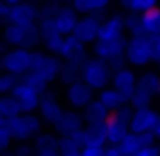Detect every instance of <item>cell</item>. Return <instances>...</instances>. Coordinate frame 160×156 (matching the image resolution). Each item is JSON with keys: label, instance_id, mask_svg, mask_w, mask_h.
<instances>
[{"label": "cell", "instance_id": "1", "mask_svg": "<svg viewBox=\"0 0 160 156\" xmlns=\"http://www.w3.org/2000/svg\"><path fill=\"white\" fill-rule=\"evenodd\" d=\"M61 65L63 61L59 57L45 53V51H32V65L31 71L24 75V81H28L35 87L39 93H47L49 85L55 81H59V75H61Z\"/></svg>", "mask_w": 160, "mask_h": 156}, {"label": "cell", "instance_id": "2", "mask_svg": "<svg viewBox=\"0 0 160 156\" xmlns=\"http://www.w3.org/2000/svg\"><path fill=\"white\" fill-rule=\"evenodd\" d=\"M2 43L8 49H31L37 51V45H41V31L39 24H31V27H16V24H4L2 31Z\"/></svg>", "mask_w": 160, "mask_h": 156}, {"label": "cell", "instance_id": "3", "mask_svg": "<svg viewBox=\"0 0 160 156\" xmlns=\"http://www.w3.org/2000/svg\"><path fill=\"white\" fill-rule=\"evenodd\" d=\"M4 124L14 144H28L43 132V120L39 118V113H20L12 120H6Z\"/></svg>", "mask_w": 160, "mask_h": 156}, {"label": "cell", "instance_id": "4", "mask_svg": "<svg viewBox=\"0 0 160 156\" xmlns=\"http://www.w3.org/2000/svg\"><path fill=\"white\" fill-rule=\"evenodd\" d=\"M112 75H113L112 65L93 57V55L81 65V81L87 87H91L95 93L112 85Z\"/></svg>", "mask_w": 160, "mask_h": 156}, {"label": "cell", "instance_id": "5", "mask_svg": "<svg viewBox=\"0 0 160 156\" xmlns=\"http://www.w3.org/2000/svg\"><path fill=\"white\" fill-rule=\"evenodd\" d=\"M156 95H160V73L158 71H144L138 75L136 93L130 98L128 105L132 109L150 108V103Z\"/></svg>", "mask_w": 160, "mask_h": 156}, {"label": "cell", "instance_id": "6", "mask_svg": "<svg viewBox=\"0 0 160 156\" xmlns=\"http://www.w3.org/2000/svg\"><path fill=\"white\" fill-rule=\"evenodd\" d=\"M126 65L132 69H144V67L154 63V53H152V39L146 35L142 37H128L126 43Z\"/></svg>", "mask_w": 160, "mask_h": 156}, {"label": "cell", "instance_id": "7", "mask_svg": "<svg viewBox=\"0 0 160 156\" xmlns=\"http://www.w3.org/2000/svg\"><path fill=\"white\" fill-rule=\"evenodd\" d=\"M126 43H128V37H124V39H98L95 45L91 47V53H93V57L109 63L112 69H120L126 65Z\"/></svg>", "mask_w": 160, "mask_h": 156}, {"label": "cell", "instance_id": "8", "mask_svg": "<svg viewBox=\"0 0 160 156\" xmlns=\"http://www.w3.org/2000/svg\"><path fill=\"white\" fill-rule=\"evenodd\" d=\"M134 109L130 105L112 112L109 120L106 122V132H108V144L112 146H120V142L130 134V120H132Z\"/></svg>", "mask_w": 160, "mask_h": 156}, {"label": "cell", "instance_id": "9", "mask_svg": "<svg viewBox=\"0 0 160 156\" xmlns=\"http://www.w3.org/2000/svg\"><path fill=\"white\" fill-rule=\"evenodd\" d=\"M32 51L31 49H6L4 53V73L16 79H22L31 71Z\"/></svg>", "mask_w": 160, "mask_h": 156}, {"label": "cell", "instance_id": "10", "mask_svg": "<svg viewBox=\"0 0 160 156\" xmlns=\"http://www.w3.org/2000/svg\"><path fill=\"white\" fill-rule=\"evenodd\" d=\"M10 95L18 102L22 113H37L41 98H43V93H39V91H37L28 81H24V79H18V81H16V85L12 87Z\"/></svg>", "mask_w": 160, "mask_h": 156}, {"label": "cell", "instance_id": "11", "mask_svg": "<svg viewBox=\"0 0 160 156\" xmlns=\"http://www.w3.org/2000/svg\"><path fill=\"white\" fill-rule=\"evenodd\" d=\"M160 124V112L150 108L134 109L132 120H130V132L132 134H154Z\"/></svg>", "mask_w": 160, "mask_h": 156}, {"label": "cell", "instance_id": "12", "mask_svg": "<svg viewBox=\"0 0 160 156\" xmlns=\"http://www.w3.org/2000/svg\"><path fill=\"white\" fill-rule=\"evenodd\" d=\"M63 98H65L67 108L77 109V112H83V109L95 99V91L91 89V87H87L83 81H75V83H71V85L65 87Z\"/></svg>", "mask_w": 160, "mask_h": 156}, {"label": "cell", "instance_id": "13", "mask_svg": "<svg viewBox=\"0 0 160 156\" xmlns=\"http://www.w3.org/2000/svg\"><path fill=\"white\" fill-rule=\"evenodd\" d=\"M102 20H103V16H95V14L79 16L77 27H75V31H73V37L79 41V43H83L85 47H93L95 41L99 39Z\"/></svg>", "mask_w": 160, "mask_h": 156}, {"label": "cell", "instance_id": "14", "mask_svg": "<svg viewBox=\"0 0 160 156\" xmlns=\"http://www.w3.org/2000/svg\"><path fill=\"white\" fill-rule=\"evenodd\" d=\"M63 112H65V108H63V102L59 99L57 93H53V91L43 93L41 103H39V109H37L39 118L43 120V124H47V126H51V128H55V124L61 120Z\"/></svg>", "mask_w": 160, "mask_h": 156}, {"label": "cell", "instance_id": "15", "mask_svg": "<svg viewBox=\"0 0 160 156\" xmlns=\"http://www.w3.org/2000/svg\"><path fill=\"white\" fill-rule=\"evenodd\" d=\"M136 85H138V73L132 67L124 65V67H120V69H113L112 87L116 91H120L128 102H130V98L136 93Z\"/></svg>", "mask_w": 160, "mask_h": 156}, {"label": "cell", "instance_id": "16", "mask_svg": "<svg viewBox=\"0 0 160 156\" xmlns=\"http://www.w3.org/2000/svg\"><path fill=\"white\" fill-rule=\"evenodd\" d=\"M39 23V6L35 2L18 4V6H10L6 24H16V27H31V24Z\"/></svg>", "mask_w": 160, "mask_h": 156}, {"label": "cell", "instance_id": "17", "mask_svg": "<svg viewBox=\"0 0 160 156\" xmlns=\"http://www.w3.org/2000/svg\"><path fill=\"white\" fill-rule=\"evenodd\" d=\"M89 57H91V55H89V51H87V47L83 43H79L73 35L65 37V41H63V49H61V53H59V59H61V61L83 65Z\"/></svg>", "mask_w": 160, "mask_h": 156}, {"label": "cell", "instance_id": "18", "mask_svg": "<svg viewBox=\"0 0 160 156\" xmlns=\"http://www.w3.org/2000/svg\"><path fill=\"white\" fill-rule=\"evenodd\" d=\"M124 37H126V14L112 12V14L103 16L99 39H124Z\"/></svg>", "mask_w": 160, "mask_h": 156}, {"label": "cell", "instance_id": "19", "mask_svg": "<svg viewBox=\"0 0 160 156\" xmlns=\"http://www.w3.org/2000/svg\"><path fill=\"white\" fill-rule=\"evenodd\" d=\"M83 126H85V122H83V113L77 112V109L65 108V112H63L61 120L55 124L53 132L57 134V136H65V134H73V132H79V130H83Z\"/></svg>", "mask_w": 160, "mask_h": 156}, {"label": "cell", "instance_id": "20", "mask_svg": "<svg viewBox=\"0 0 160 156\" xmlns=\"http://www.w3.org/2000/svg\"><path fill=\"white\" fill-rule=\"evenodd\" d=\"M113 0H69V6L79 16H103Z\"/></svg>", "mask_w": 160, "mask_h": 156}, {"label": "cell", "instance_id": "21", "mask_svg": "<svg viewBox=\"0 0 160 156\" xmlns=\"http://www.w3.org/2000/svg\"><path fill=\"white\" fill-rule=\"evenodd\" d=\"M81 113H83V122H85V126H102V124H106V122L109 120V116H112V112H109L103 103H99L98 98L87 105Z\"/></svg>", "mask_w": 160, "mask_h": 156}, {"label": "cell", "instance_id": "22", "mask_svg": "<svg viewBox=\"0 0 160 156\" xmlns=\"http://www.w3.org/2000/svg\"><path fill=\"white\" fill-rule=\"evenodd\" d=\"M81 142H83V146H108L106 124H102V126H83Z\"/></svg>", "mask_w": 160, "mask_h": 156}, {"label": "cell", "instance_id": "23", "mask_svg": "<svg viewBox=\"0 0 160 156\" xmlns=\"http://www.w3.org/2000/svg\"><path fill=\"white\" fill-rule=\"evenodd\" d=\"M95 98L99 99V103L106 105L109 112H116V109H120V108H124V105H128V99H126L124 95L120 93V91L113 89L112 85L106 87V89H102V91H98V93H95Z\"/></svg>", "mask_w": 160, "mask_h": 156}, {"label": "cell", "instance_id": "24", "mask_svg": "<svg viewBox=\"0 0 160 156\" xmlns=\"http://www.w3.org/2000/svg\"><path fill=\"white\" fill-rule=\"evenodd\" d=\"M122 10H126V14H144L154 8L160 6V0H118Z\"/></svg>", "mask_w": 160, "mask_h": 156}, {"label": "cell", "instance_id": "25", "mask_svg": "<svg viewBox=\"0 0 160 156\" xmlns=\"http://www.w3.org/2000/svg\"><path fill=\"white\" fill-rule=\"evenodd\" d=\"M140 23H142V33L146 37H160V6L140 14Z\"/></svg>", "mask_w": 160, "mask_h": 156}, {"label": "cell", "instance_id": "26", "mask_svg": "<svg viewBox=\"0 0 160 156\" xmlns=\"http://www.w3.org/2000/svg\"><path fill=\"white\" fill-rule=\"evenodd\" d=\"M32 148H35V152H43V150H59V136L51 130H43V132L39 134V136L35 138V140L31 142Z\"/></svg>", "mask_w": 160, "mask_h": 156}, {"label": "cell", "instance_id": "27", "mask_svg": "<svg viewBox=\"0 0 160 156\" xmlns=\"http://www.w3.org/2000/svg\"><path fill=\"white\" fill-rule=\"evenodd\" d=\"M83 142H81V130L73 134H65L59 136V152L61 154H69V152H81Z\"/></svg>", "mask_w": 160, "mask_h": 156}, {"label": "cell", "instance_id": "28", "mask_svg": "<svg viewBox=\"0 0 160 156\" xmlns=\"http://www.w3.org/2000/svg\"><path fill=\"white\" fill-rule=\"evenodd\" d=\"M75 81H81V65L63 61L59 83H63V87H67V85H71V83H75Z\"/></svg>", "mask_w": 160, "mask_h": 156}, {"label": "cell", "instance_id": "29", "mask_svg": "<svg viewBox=\"0 0 160 156\" xmlns=\"http://www.w3.org/2000/svg\"><path fill=\"white\" fill-rule=\"evenodd\" d=\"M20 113H22V109H20L18 102H16L10 93L0 98V116H2L4 122L12 120V118H16V116H20Z\"/></svg>", "mask_w": 160, "mask_h": 156}, {"label": "cell", "instance_id": "30", "mask_svg": "<svg viewBox=\"0 0 160 156\" xmlns=\"http://www.w3.org/2000/svg\"><path fill=\"white\" fill-rule=\"evenodd\" d=\"M120 148H122V152H124L126 156H134V154H138L142 148H144L142 136H140V134H132V132H130L128 136H126L124 140L120 142Z\"/></svg>", "mask_w": 160, "mask_h": 156}, {"label": "cell", "instance_id": "31", "mask_svg": "<svg viewBox=\"0 0 160 156\" xmlns=\"http://www.w3.org/2000/svg\"><path fill=\"white\" fill-rule=\"evenodd\" d=\"M140 14H126V37H142Z\"/></svg>", "mask_w": 160, "mask_h": 156}, {"label": "cell", "instance_id": "32", "mask_svg": "<svg viewBox=\"0 0 160 156\" xmlns=\"http://www.w3.org/2000/svg\"><path fill=\"white\" fill-rule=\"evenodd\" d=\"M12 144H14V140H12L10 132H8V128H6V124H2V126H0V154L10 152Z\"/></svg>", "mask_w": 160, "mask_h": 156}, {"label": "cell", "instance_id": "33", "mask_svg": "<svg viewBox=\"0 0 160 156\" xmlns=\"http://www.w3.org/2000/svg\"><path fill=\"white\" fill-rule=\"evenodd\" d=\"M16 81H18L16 77H12V75H8V73H4V71H0V98L10 93L12 87L16 85Z\"/></svg>", "mask_w": 160, "mask_h": 156}, {"label": "cell", "instance_id": "34", "mask_svg": "<svg viewBox=\"0 0 160 156\" xmlns=\"http://www.w3.org/2000/svg\"><path fill=\"white\" fill-rule=\"evenodd\" d=\"M106 154V146H83L81 156H103Z\"/></svg>", "mask_w": 160, "mask_h": 156}, {"label": "cell", "instance_id": "35", "mask_svg": "<svg viewBox=\"0 0 160 156\" xmlns=\"http://www.w3.org/2000/svg\"><path fill=\"white\" fill-rule=\"evenodd\" d=\"M14 154H18V156H32L35 154V148H32L31 142H28V144H16L14 146Z\"/></svg>", "mask_w": 160, "mask_h": 156}, {"label": "cell", "instance_id": "36", "mask_svg": "<svg viewBox=\"0 0 160 156\" xmlns=\"http://www.w3.org/2000/svg\"><path fill=\"white\" fill-rule=\"evenodd\" d=\"M152 39V53H154V65L160 67V37H150Z\"/></svg>", "mask_w": 160, "mask_h": 156}, {"label": "cell", "instance_id": "37", "mask_svg": "<svg viewBox=\"0 0 160 156\" xmlns=\"http://www.w3.org/2000/svg\"><path fill=\"white\" fill-rule=\"evenodd\" d=\"M134 156H160V146L154 144V146H146V148H142L138 154Z\"/></svg>", "mask_w": 160, "mask_h": 156}, {"label": "cell", "instance_id": "38", "mask_svg": "<svg viewBox=\"0 0 160 156\" xmlns=\"http://www.w3.org/2000/svg\"><path fill=\"white\" fill-rule=\"evenodd\" d=\"M8 12H10V6H8L4 0H0V24H6V20H8Z\"/></svg>", "mask_w": 160, "mask_h": 156}, {"label": "cell", "instance_id": "39", "mask_svg": "<svg viewBox=\"0 0 160 156\" xmlns=\"http://www.w3.org/2000/svg\"><path fill=\"white\" fill-rule=\"evenodd\" d=\"M103 156H126V154L122 152L120 146H112V144H108V146H106V154H103Z\"/></svg>", "mask_w": 160, "mask_h": 156}, {"label": "cell", "instance_id": "40", "mask_svg": "<svg viewBox=\"0 0 160 156\" xmlns=\"http://www.w3.org/2000/svg\"><path fill=\"white\" fill-rule=\"evenodd\" d=\"M6 49L8 47L0 41V71H4V53H6Z\"/></svg>", "mask_w": 160, "mask_h": 156}, {"label": "cell", "instance_id": "41", "mask_svg": "<svg viewBox=\"0 0 160 156\" xmlns=\"http://www.w3.org/2000/svg\"><path fill=\"white\" fill-rule=\"evenodd\" d=\"M8 6H18V4H27V2H32V0H4Z\"/></svg>", "mask_w": 160, "mask_h": 156}, {"label": "cell", "instance_id": "42", "mask_svg": "<svg viewBox=\"0 0 160 156\" xmlns=\"http://www.w3.org/2000/svg\"><path fill=\"white\" fill-rule=\"evenodd\" d=\"M154 136H156V144L160 146V124H158V128H156V132H154Z\"/></svg>", "mask_w": 160, "mask_h": 156}, {"label": "cell", "instance_id": "43", "mask_svg": "<svg viewBox=\"0 0 160 156\" xmlns=\"http://www.w3.org/2000/svg\"><path fill=\"white\" fill-rule=\"evenodd\" d=\"M0 156H18V154H14V150H10V152H4V154H0Z\"/></svg>", "mask_w": 160, "mask_h": 156}, {"label": "cell", "instance_id": "44", "mask_svg": "<svg viewBox=\"0 0 160 156\" xmlns=\"http://www.w3.org/2000/svg\"><path fill=\"white\" fill-rule=\"evenodd\" d=\"M61 156H81V152H69V154H61Z\"/></svg>", "mask_w": 160, "mask_h": 156}, {"label": "cell", "instance_id": "45", "mask_svg": "<svg viewBox=\"0 0 160 156\" xmlns=\"http://www.w3.org/2000/svg\"><path fill=\"white\" fill-rule=\"evenodd\" d=\"M4 124V120H2V116H0V126H2Z\"/></svg>", "mask_w": 160, "mask_h": 156}, {"label": "cell", "instance_id": "46", "mask_svg": "<svg viewBox=\"0 0 160 156\" xmlns=\"http://www.w3.org/2000/svg\"><path fill=\"white\" fill-rule=\"evenodd\" d=\"M57 2H63V0H57Z\"/></svg>", "mask_w": 160, "mask_h": 156}]
</instances>
